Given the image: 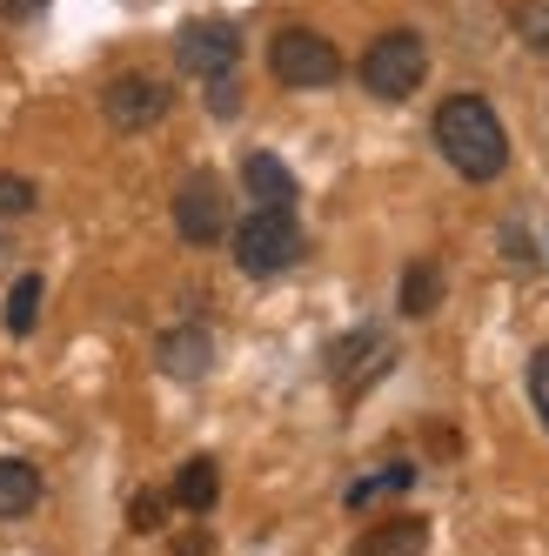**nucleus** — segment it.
Masks as SVG:
<instances>
[{"mask_svg": "<svg viewBox=\"0 0 549 556\" xmlns=\"http://www.w3.org/2000/svg\"><path fill=\"white\" fill-rule=\"evenodd\" d=\"M429 135H436L443 162L462 175V181H496L509 168V135L496 122V108L483 94H449L436 108V122H429Z\"/></svg>", "mask_w": 549, "mask_h": 556, "instance_id": "f257e3e1", "label": "nucleus"}, {"mask_svg": "<svg viewBox=\"0 0 549 556\" xmlns=\"http://www.w3.org/2000/svg\"><path fill=\"white\" fill-rule=\"evenodd\" d=\"M228 249H234V268L255 275V282H274V275H289L308 255L295 208H248L242 222L228 228Z\"/></svg>", "mask_w": 549, "mask_h": 556, "instance_id": "f03ea898", "label": "nucleus"}, {"mask_svg": "<svg viewBox=\"0 0 549 556\" xmlns=\"http://www.w3.org/2000/svg\"><path fill=\"white\" fill-rule=\"evenodd\" d=\"M356 81H362L375 101H409V94L429 81V48H422V34H409V27L375 34V41L362 48V61H356Z\"/></svg>", "mask_w": 549, "mask_h": 556, "instance_id": "7ed1b4c3", "label": "nucleus"}, {"mask_svg": "<svg viewBox=\"0 0 549 556\" xmlns=\"http://www.w3.org/2000/svg\"><path fill=\"white\" fill-rule=\"evenodd\" d=\"M268 74H274L282 88L322 94V88L342 81V54H335L329 34H316V27H282V34L268 41Z\"/></svg>", "mask_w": 549, "mask_h": 556, "instance_id": "20e7f679", "label": "nucleus"}, {"mask_svg": "<svg viewBox=\"0 0 549 556\" xmlns=\"http://www.w3.org/2000/svg\"><path fill=\"white\" fill-rule=\"evenodd\" d=\"M101 114H107V128H122V135H148V128H162L168 114H175V88L162 81V74H114V81L101 88Z\"/></svg>", "mask_w": 549, "mask_h": 556, "instance_id": "39448f33", "label": "nucleus"}, {"mask_svg": "<svg viewBox=\"0 0 549 556\" xmlns=\"http://www.w3.org/2000/svg\"><path fill=\"white\" fill-rule=\"evenodd\" d=\"M175 67L181 74H194V81H221V74H234L242 67V27L234 21H221V14H208V21H188L181 34H175Z\"/></svg>", "mask_w": 549, "mask_h": 556, "instance_id": "423d86ee", "label": "nucleus"}, {"mask_svg": "<svg viewBox=\"0 0 549 556\" xmlns=\"http://www.w3.org/2000/svg\"><path fill=\"white\" fill-rule=\"evenodd\" d=\"M228 188H221V175H208V168H194L181 188H175V235L188 249H215V242H228Z\"/></svg>", "mask_w": 549, "mask_h": 556, "instance_id": "0eeeda50", "label": "nucleus"}, {"mask_svg": "<svg viewBox=\"0 0 549 556\" xmlns=\"http://www.w3.org/2000/svg\"><path fill=\"white\" fill-rule=\"evenodd\" d=\"M388 363H396V342H388L382 329L342 336V342L329 349V376H335V389H342V403H356V395H362L375 376H388Z\"/></svg>", "mask_w": 549, "mask_h": 556, "instance_id": "6e6552de", "label": "nucleus"}, {"mask_svg": "<svg viewBox=\"0 0 549 556\" xmlns=\"http://www.w3.org/2000/svg\"><path fill=\"white\" fill-rule=\"evenodd\" d=\"M154 369L175 376V382H202L215 369V336H208V323H175V329H162V342H154Z\"/></svg>", "mask_w": 549, "mask_h": 556, "instance_id": "1a4fd4ad", "label": "nucleus"}, {"mask_svg": "<svg viewBox=\"0 0 549 556\" xmlns=\"http://www.w3.org/2000/svg\"><path fill=\"white\" fill-rule=\"evenodd\" d=\"M242 188H248V202L255 208H295V175H289V162L282 154H268V148H255L248 162H242Z\"/></svg>", "mask_w": 549, "mask_h": 556, "instance_id": "9d476101", "label": "nucleus"}, {"mask_svg": "<svg viewBox=\"0 0 549 556\" xmlns=\"http://www.w3.org/2000/svg\"><path fill=\"white\" fill-rule=\"evenodd\" d=\"M429 549V516H388V523L362 530L348 556H422Z\"/></svg>", "mask_w": 549, "mask_h": 556, "instance_id": "9b49d317", "label": "nucleus"}, {"mask_svg": "<svg viewBox=\"0 0 549 556\" xmlns=\"http://www.w3.org/2000/svg\"><path fill=\"white\" fill-rule=\"evenodd\" d=\"M168 503L188 509V516H208L221 503V469H215V456H188L175 469V483H168Z\"/></svg>", "mask_w": 549, "mask_h": 556, "instance_id": "f8f14e48", "label": "nucleus"}, {"mask_svg": "<svg viewBox=\"0 0 549 556\" xmlns=\"http://www.w3.org/2000/svg\"><path fill=\"white\" fill-rule=\"evenodd\" d=\"M41 496H48L41 469L21 463V456H0V523H21V516H34V509H41Z\"/></svg>", "mask_w": 549, "mask_h": 556, "instance_id": "ddd939ff", "label": "nucleus"}, {"mask_svg": "<svg viewBox=\"0 0 549 556\" xmlns=\"http://www.w3.org/2000/svg\"><path fill=\"white\" fill-rule=\"evenodd\" d=\"M396 308L409 315V323L436 315V308H443V268H436V262H409V268H403V289H396Z\"/></svg>", "mask_w": 549, "mask_h": 556, "instance_id": "4468645a", "label": "nucleus"}, {"mask_svg": "<svg viewBox=\"0 0 549 556\" xmlns=\"http://www.w3.org/2000/svg\"><path fill=\"white\" fill-rule=\"evenodd\" d=\"M41 302H48V282H41V275H14V282H8V315H0V323H8V336H34V323H41Z\"/></svg>", "mask_w": 549, "mask_h": 556, "instance_id": "2eb2a0df", "label": "nucleus"}, {"mask_svg": "<svg viewBox=\"0 0 549 556\" xmlns=\"http://www.w3.org/2000/svg\"><path fill=\"white\" fill-rule=\"evenodd\" d=\"M409 483H416V469H409V463H388V469L362 476V483H348V496H342V503H348V509H369L375 496H403Z\"/></svg>", "mask_w": 549, "mask_h": 556, "instance_id": "dca6fc26", "label": "nucleus"}, {"mask_svg": "<svg viewBox=\"0 0 549 556\" xmlns=\"http://www.w3.org/2000/svg\"><path fill=\"white\" fill-rule=\"evenodd\" d=\"M162 523H168V490H135L128 496V530L135 536H154Z\"/></svg>", "mask_w": 549, "mask_h": 556, "instance_id": "f3484780", "label": "nucleus"}, {"mask_svg": "<svg viewBox=\"0 0 549 556\" xmlns=\"http://www.w3.org/2000/svg\"><path fill=\"white\" fill-rule=\"evenodd\" d=\"M34 202H41V188L14 168H0V215H34Z\"/></svg>", "mask_w": 549, "mask_h": 556, "instance_id": "a211bd4d", "label": "nucleus"}, {"mask_svg": "<svg viewBox=\"0 0 549 556\" xmlns=\"http://www.w3.org/2000/svg\"><path fill=\"white\" fill-rule=\"evenodd\" d=\"M516 34H523L536 54H549V0H529V8H516Z\"/></svg>", "mask_w": 549, "mask_h": 556, "instance_id": "6ab92c4d", "label": "nucleus"}, {"mask_svg": "<svg viewBox=\"0 0 549 556\" xmlns=\"http://www.w3.org/2000/svg\"><path fill=\"white\" fill-rule=\"evenodd\" d=\"M529 403H536V416H542V429H549V349L529 355Z\"/></svg>", "mask_w": 549, "mask_h": 556, "instance_id": "aec40b11", "label": "nucleus"}, {"mask_svg": "<svg viewBox=\"0 0 549 556\" xmlns=\"http://www.w3.org/2000/svg\"><path fill=\"white\" fill-rule=\"evenodd\" d=\"M502 255L516 262V268H536V242H529V228L509 222V228H502Z\"/></svg>", "mask_w": 549, "mask_h": 556, "instance_id": "412c9836", "label": "nucleus"}, {"mask_svg": "<svg viewBox=\"0 0 549 556\" xmlns=\"http://www.w3.org/2000/svg\"><path fill=\"white\" fill-rule=\"evenodd\" d=\"M208 108H215L221 122H228V114L242 108V81H234V74H221V81H208Z\"/></svg>", "mask_w": 549, "mask_h": 556, "instance_id": "4be33fe9", "label": "nucleus"}, {"mask_svg": "<svg viewBox=\"0 0 549 556\" xmlns=\"http://www.w3.org/2000/svg\"><path fill=\"white\" fill-rule=\"evenodd\" d=\"M48 0H0V21H41Z\"/></svg>", "mask_w": 549, "mask_h": 556, "instance_id": "5701e85b", "label": "nucleus"}]
</instances>
